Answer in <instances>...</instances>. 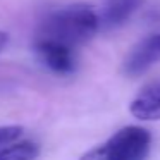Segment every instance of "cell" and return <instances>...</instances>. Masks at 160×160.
I'll use <instances>...</instances> for the list:
<instances>
[{
    "label": "cell",
    "mask_w": 160,
    "mask_h": 160,
    "mask_svg": "<svg viewBox=\"0 0 160 160\" xmlns=\"http://www.w3.org/2000/svg\"><path fill=\"white\" fill-rule=\"evenodd\" d=\"M100 26V16L91 7L67 5L48 12L43 18L38 29V38L53 40L76 48L78 45L90 42Z\"/></svg>",
    "instance_id": "cell-1"
},
{
    "label": "cell",
    "mask_w": 160,
    "mask_h": 160,
    "mask_svg": "<svg viewBox=\"0 0 160 160\" xmlns=\"http://www.w3.org/2000/svg\"><path fill=\"white\" fill-rule=\"evenodd\" d=\"M152 136L139 126H126L105 143L88 150L79 160H145L150 152Z\"/></svg>",
    "instance_id": "cell-2"
},
{
    "label": "cell",
    "mask_w": 160,
    "mask_h": 160,
    "mask_svg": "<svg viewBox=\"0 0 160 160\" xmlns=\"http://www.w3.org/2000/svg\"><path fill=\"white\" fill-rule=\"evenodd\" d=\"M157 62H160V33L143 38L129 50L122 62V72L129 78H138Z\"/></svg>",
    "instance_id": "cell-3"
},
{
    "label": "cell",
    "mask_w": 160,
    "mask_h": 160,
    "mask_svg": "<svg viewBox=\"0 0 160 160\" xmlns=\"http://www.w3.org/2000/svg\"><path fill=\"white\" fill-rule=\"evenodd\" d=\"M35 53L38 60L55 74H71L76 69V55L74 48L53 40L36 38Z\"/></svg>",
    "instance_id": "cell-4"
},
{
    "label": "cell",
    "mask_w": 160,
    "mask_h": 160,
    "mask_svg": "<svg viewBox=\"0 0 160 160\" xmlns=\"http://www.w3.org/2000/svg\"><path fill=\"white\" fill-rule=\"evenodd\" d=\"M129 110L139 121H160V78L146 83L138 91Z\"/></svg>",
    "instance_id": "cell-5"
},
{
    "label": "cell",
    "mask_w": 160,
    "mask_h": 160,
    "mask_svg": "<svg viewBox=\"0 0 160 160\" xmlns=\"http://www.w3.org/2000/svg\"><path fill=\"white\" fill-rule=\"evenodd\" d=\"M141 5L143 0H107L100 14V24L105 28L122 26Z\"/></svg>",
    "instance_id": "cell-6"
},
{
    "label": "cell",
    "mask_w": 160,
    "mask_h": 160,
    "mask_svg": "<svg viewBox=\"0 0 160 160\" xmlns=\"http://www.w3.org/2000/svg\"><path fill=\"white\" fill-rule=\"evenodd\" d=\"M40 146L35 141H16L0 148V160H36Z\"/></svg>",
    "instance_id": "cell-7"
},
{
    "label": "cell",
    "mask_w": 160,
    "mask_h": 160,
    "mask_svg": "<svg viewBox=\"0 0 160 160\" xmlns=\"http://www.w3.org/2000/svg\"><path fill=\"white\" fill-rule=\"evenodd\" d=\"M22 131L21 126H0V148L16 143L22 136Z\"/></svg>",
    "instance_id": "cell-8"
},
{
    "label": "cell",
    "mask_w": 160,
    "mask_h": 160,
    "mask_svg": "<svg viewBox=\"0 0 160 160\" xmlns=\"http://www.w3.org/2000/svg\"><path fill=\"white\" fill-rule=\"evenodd\" d=\"M5 43H7V33L0 31V52H2V48L5 47Z\"/></svg>",
    "instance_id": "cell-9"
}]
</instances>
